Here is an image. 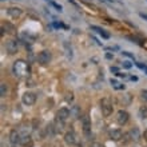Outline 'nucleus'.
<instances>
[{
  "mask_svg": "<svg viewBox=\"0 0 147 147\" xmlns=\"http://www.w3.org/2000/svg\"><path fill=\"white\" fill-rule=\"evenodd\" d=\"M115 119L119 126H124V124L128 122V119H130V114H128L126 110H119V111L116 112Z\"/></svg>",
  "mask_w": 147,
  "mask_h": 147,
  "instance_id": "4",
  "label": "nucleus"
},
{
  "mask_svg": "<svg viewBox=\"0 0 147 147\" xmlns=\"http://www.w3.org/2000/svg\"><path fill=\"white\" fill-rule=\"evenodd\" d=\"M100 110H102V114L105 116H110L114 111V106H112L111 100L109 98H103L100 100Z\"/></svg>",
  "mask_w": 147,
  "mask_h": 147,
  "instance_id": "2",
  "label": "nucleus"
},
{
  "mask_svg": "<svg viewBox=\"0 0 147 147\" xmlns=\"http://www.w3.org/2000/svg\"><path fill=\"white\" fill-rule=\"evenodd\" d=\"M112 87H114L115 90H124V86H122L120 83H116V84H115V86H112Z\"/></svg>",
  "mask_w": 147,
  "mask_h": 147,
  "instance_id": "19",
  "label": "nucleus"
},
{
  "mask_svg": "<svg viewBox=\"0 0 147 147\" xmlns=\"http://www.w3.org/2000/svg\"><path fill=\"white\" fill-rule=\"evenodd\" d=\"M144 47H146V48H147V46H144Z\"/></svg>",
  "mask_w": 147,
  "mask_h": 147,
  "instance_id": "30",
  "label": "nucleus"
},
{
  "mask_svg": "<svg viewBox=\"0 0 147 147\" xmlns=\"http://www.w3.org/2000/svg\"><path fill=\"white\" fill-rule=\"evenodd\" d=\"M20 140H22L20 131H18V130H12V131L9 132V142H11L13 146H18V144H20Z\"/></svg>",
  "mask_w": 147,
  "mask_h": 147,
  "instance_id": "8",
  "label": "nucleus"
},
{
  "mask_svg": "<svg viewBox=\"0 0 147 147\" xmlns=\"http://www.w3.org/2000/svg\"><path fill=\"white\" fill-rule=\"evenodd\" d=\"M12 72L16 78H26L28 76V64L23 59H18L12 64Z\"/></svg>",
  "mask_w": 147,
  "mask_h": 147,
  "instance_id": "1",
  "label": "nucleus"
},
{
  "mask_svg": "<svg viewBox=\"0 0 147 147\" xmlns=\"http://www.w3.org/2000/svg\"><path fill=\"white\" fill-rule=\"evenodd\" d=\"M115 75L116 76H119V78H126V74H122V72H116Z\"/></svg>",
  "mask_w": 147,
  "mask_h": 147,
  "instance_id": "22",
  "label": "nucleus"
},
{
  "mask_svg": "<svg viewBox=\"0 0 147 147\" xmlns=\"http://www.w3.org/2000/svg\"><path fill=\"white\" fill-rule=\"evenodd\" d=\"M91 30L96 31L99 35H102V38H105V39H109V38H110V34H107V32H106L103 28H100V27H96V26H91Z\"/></svg>",
  "mask_w": 147,
  "mask_h": 147,
  "instance_id": "14",
  "label": "nucleus"
},
{
  "mask_svg": "<svg viewBox=\"0 0 147 147\" xmlns=\"http://www.w3.org/2000/svg\"><path fill=\"white\" fill-rule=\"evenodd\" d=\"M128 136L130 139L134 140V142H139L140 140V131L138 127H132L130 131H128Z\"/></svg>",
  "mask_w": 147,
  "mask_h": 147,
  "instance_id": "13",
  "label": "nucleus"
},
{
  "mask_svg": "<svg viewBox=\"0 0 147 147\" xmlns=\"http://www.w3.org/2000/svg\"><path fill=\"white\" fill-rule=\"evenodd\" d=\"M110 70H111L112 72H119V71H118V68H116V67H111Z\"/></svg>",
  "mask_w": 147,
  "mask_h": 147,
  "instance_id": "24",
  "label": "nucleus"
},
{
  "mask_svg": "<svg viewBox=\"0 0 147 147\" xmlns=\"http://www.w3.org/2000/svg\"><path fill=\"white\" fill-rule=\"evenodd\" d=\"M130 79H131V80H134V82H136V80H138V78H136V76H131V78H130Z\"/></svg>",
  "mask_w": 147,
  "mask_h": 147,
  "instance_id": "27",
  "label": "nucleus"
},
{
  "mask_svg": "<svg viewBox=\"0 0 147 147\" xmlns=\"http://www.w3.org/2000/svg\"><path fill=\"white\" fill-rule=\"evenodd\" d=\"M7 15L11 19H18V18L22 16V9L19 7H9L7 8Z\"/></svg>",
  "mask_w": 147,
  "mask_h": 147,
  "instance_id": "10",
  "label": "nucleus"
},
{
  "mask_svg": "<svg viewBox=\"0 0 147 147\" xmlns=\"http://www.w3.org/2000/svg\"><path fill=\"white\" fill-rule=\"evenodd\" d=\"M106 58H107V59H112V58H114V56H112L111 54H107V55H106Z\"/></svg>",
  "mask_w": 147,
  "mask_h": 147,
  "instance_id": "26",
  "label": "nucleus"
},
{
  "mask_svg": "<svg viewBox=\"0 0 147 147\" xmlns=\"http://www.w3.org/2000/svg\"><path fill=\"white\" fill-rule=\"evenodd\" d=\"M50 4H51V5H52V7H54V8H56V9H58L59 12H62V11H63L62 5H59L58 3H55V1H50Z\"/></svg>",
  "mask_w": 147,
  "mask_h": 147,
  "instance_id": "18",
  "label": "nucleus"
},
{
  "mask_svg": "<svg viewBox=\"0 0 147 147\" xmlns=\"http://www.w3.org/2000/svg\"><path fill=\"white\" fill-rule=\"evenodd\" d=\"M143 136H144V140H146V143H147V130H146V131H144Z\"/></svg>",
  "mask_w": 147,
  "mask_h": 147,
  "instance_id": "25",
  "label": "nucleus"
},
{
  "mask_svg": "<svg viewBox=\"0 0 147 147\" xmlns=\"http://www.w3.org/2000/svg\"><path fill=\"white\" fill-rule=\"evenodd\" d=\"M64 140H66L67 144H70V146H74V144H76L78 139H76V135H75V132L74 131H67L64 134Z\"/></svg>",
  "mask_w": 147,
  "mask_h": 147,
  "instance_id": "12",
  "label": "nucleus"
},
{
  "mask_svg": "<svg viewBox=\"0 0 147 147\" xmlns=\"http://www.w3.org/2000/svg\"><path fill=\"white\" fill-rule=\"evenodd\" d=\"M140 99H142L144 103H147V90H142V91H140Z\"/></svg>",
  "mask_w": 147,
  "mask_h": 147,
  "instance_id": "17",
  "label": "nucleus"
},
{
  "mask_svg": "<svg viewBox=\"0 0 147 147\" xmlns=\"http://www.w3.org/2000/svg\"><path fill=\"white\" fill-rule=\"evenodd\" d=\"M51 59H52V55H51L50 51H42V52H39L38 55V62L42 64V66H46V64H48V63L51 62Z\"/></svg>",
  "mask_w": 147,
  "mask_h": 147,
  "instance_id": "5",
  "label": "nucleus"
},
{
  "mask_svg": "<svg viewBox=\"0 0 147 147\" xmlns=\"http://www.w3.org/2000/svg\"><path fill=\"white\" fill-rule=\"evenodd\" d=\"M70 114H71L70 110L66 109V107H63V109H60L58 112H56V119H58V120H62V122H64V123H66V120L68 119Z\"/></svg>",
  "mask_w": 147,
  "mask_h": 147,
  "instance_id": "9",
  "label": "nucleus"
},
{
  "mask_svg": "<svg viewBox=\"0 0 147 147\" xmlns=\"http://www.w3.org/2000/svg\"><path fill=\"white\" fill-rule=\"evenodd\" d=\"M0 95L3 98L7 95V84H5V83H1V84H0Z\"/></svg>",
  "mask_w": 147,
  "mask_h": 147,
  "instance_id": "16",
  "label": "nucleus"
},
{
  "mask_svg": "<svg viewBox=\"0 0 147 147\" xmlns=\"http://www.w3.org/2000/svg\"><path fill=\"white\" fill-rule=\"evenodd\" d=\"M122 54H123L124 56H128V58L134 59V55H131V54H130V52H127V51H123V52H122Z\"/></svg>",
  "mask_w": 147,
  "mask_h": 147,
  "instance_id": "21",
  "label": "nucleus"
},
{
  "mask_svg": "<svg viewBox=\"0 0 147 147\" xmlns=\"http://www.w3.org/2000/svg\"><path fill=\"white\" fill-rule=\"evenodd\" d=\"M106 1H112V0H106Z\"/></svg>",
  "mask_w": 147,
  "mask_h": 147,
  "instance_id": "29",
  "label": "nucleus"
},
{
  "mask_svg": "<svg viewBox=\"0 0 147 147\" xmlns=\"http://www.w3.org/2000/svg\"><path fill=\"white\" fill-rule=\"evenodd\" d=\"M131 66H132V64L130 62H123V67H124V68H131Z\"/></svg>",
  "mask_w": 147,
  "mask_h": 147,
  "instance_id": "20",
  "label": "nucleus"
},
{
  "mask_svg": "<svg viewBox=\"0 0 147 147\" xmlns=\"http://www.w3.org/2000/svg\"><path fill=\"white\" fill-rule=\"evenodd\" d=\"M5 50H7V52L9 55H13L19 50V44H18L16 40H8V42L5 43Z\"/></svg>",
  "mask_w": 147,
  "mask_h": 147,
  "instance_id": "7",
  "label": "nucleus"
},
{
  "mask_svg": "<svg viewBox=\"0 0 147 147\" xmlns=\"http://www.w3.org/2000/svg\"><path fill=\"white\" fill-rule=\"evenodd\" d=\"M91 147H105L103 144H100V143H92L91 144Z\"/></svg>",
  "mask_w": 147,
  "mask_h": 147,
  "instance_id": "23",
  "label": "nucleus"
},
{
  "mask_svg": "<svg viewBox=\"0 0 147 147\" xmlns=\"http://www.w3.org/2000/svg\"><path fill=\"white\" fill-rule=\"evenodd\" d=\"M22 102H23V105H26V106H32L36 102V95L34 92L27 91V92L23 94V96H22Z\"/></svg>",
  "mask_w": 147,
  "mask_h": 147,
  "instance_id": "6",
  "label": "nucleus"
},
{
  "mask_svg": "<svg viewBox=\"0 0 147 147\" xmlns=\"http://www.w3.org/2000/svg\"><path fill=\"white\" fill-rule=\"evenodd\" d=\"M140 16H142V18H144V19L147 20V15H146V13H140Z\"/></svg>",
  "mask_w": 147,
  "mask_h": 147,
  "instance_id": "28",
  "label": "nucleus"
},
{
  "mask_svg": "<svg viewBox=\"0 0 147 147\" xmlns=\"http://www.w3.org/2000/svg\"><path fill=\"white\" fill-rule=\"evenodd\" d=\"M82 127H83V134L86 138L91 136V119L88 115H83L82 116Z\"/></svg>",
  "mask_w": 147,
  "mask_h": 147,
  "instance_id": "3",
  "label": "nucleus"
},
{
  "mask_svg": "<svg viewBox=\"0 0 147 147\" xmlns=\"http://www.w3.org/2000/svg\"><path fill=\"white\" fill-rule=\"evenodd\" d=\"M13 147H16V146H13Z\"/></svg>",
  "mask_w": 147,
  "mask_h": 147,
  "instance_id": "31",
  "label": "nucleus"
},
{
  "mask_svg": "<svg viewBox=\"0 0 147 147\" xmlns=\"http://www.w3.org/2000/svg\"><path fill=\"white\" fill-rule=\"evenodd\" d=\"M139 116H140V119H147V107L146 106H142L139 109Z\"/></svg>",
  "mask_w": 147,
  "mask_h": 147,
  "instance_id": "15",
  "label": "nucleus"
},
{
  "mask_svg": "<svg viewBox=\"0 0 147 147\" xmlns=\"http://www.w3.org/2000/svg\"><path fill=\"white\" fill-rule=\"evenodd\" d=\"M109 135H110V139L115 140V142H119L124 134L122 132V130H120V128H114V130H110Z\"/></svg>",
  "mask_w": 147,
  "mask_h": 147,
  "instance_id": "11",
  "label": "nucleus"
}]
</instances>
